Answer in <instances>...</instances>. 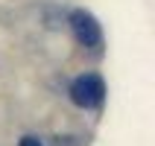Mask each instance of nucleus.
<instances>
[{
	"label": "nucleus",
	"mask_w": 155,
	"mask_h": 146,
	"mask_svg": "<svg viewBox=\"0 0 155 146\" xmlns=\"http://www.w3.org/2000/svg\"><path fill=\"white\" fill-rule=\"evenodd\" d=\"M70 99L79 108H100L105 99V82L97 73H85L70 82Z\"/></svg>",
	"instance_id": "1"
},
{
	"label": "nucleus",
	"mask_w": 155,
	"mask_h": 146,
	"mask_svg": "<svg viewBox=\"0 0 155 146\" xmlns=\"http://www.w3.org/2000/svg\"><path fill=\"white\" fill-rule=\"evenodd\" d=\"M70 29H73V38H76L82 47L88 50H100L103 47V29L97 24V18L85 9H73L70 12Z\"/></svg>",
	"instance_id": "2"
},
{
	"label": "nucleus",
	"mask_w": 155,
	"mask_h": 146,
	"mask_svg": "<svg viewBox=\"0 0 155 146\" xmlns=\"http://www.w3.org/2000/svg\"><path fill=\"white\" fill-rule=\"evenodd\" d=\"M18 146H44V143L38 138H32V135H26V138H21V143H18Z\"/></svg>",
	"instance_id": "3"
}]
</instances>
